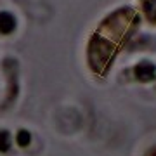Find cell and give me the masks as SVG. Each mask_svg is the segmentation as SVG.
I'll use <instances>...</instances> for the list:
<instances>
[{
	"instance_id": "obj_3",
	"label": "cell",
	"mask_w": 156,
	"mask_h": 156,
	"mask_svg": "<svg viewBox=\"0 0 156 156\" xmlns=\"http://www.w3.org/2000/svg\"><path fill=\"white\" fill-rule=\"evenodd\" d=\"M16 31V17L7 11H0V35H11Z\"/></svg>"
},
{
	"instance_id": "obj_6",
	"label": "cell",
	"mask_w": 156,
	"mask_h": 156,
	"mask_svg": "<svg viewBox=\"0 0 156 156\" xmlns=\"http://www.w3.org/2000/svg\"><path fill=\"white\" fill-rule=\"evenodd\" d=\"M30 140H31V137H30V132L28 130H19L16 135V142L19 147H26V146L30 144Z\"/></svg>"
},
{
	"instance_id": "obj_5",
	"label": "cell",
	"mask_w": 156,
	"mask_h": 156,
	"mask_svg": "<svg viewBox=\"0 0 156 156\" xmlns=\"http://www.w3.org/2000/svg\"><path fill=\"white\" fill-rule=\"evenodd\" d=\"M11 147V134L7 130H0V151L5 153Z\"/></svg>"
},
{
	"instance_id": "obj_4",
	"label": "cell",
	"mask_w": 156,
	"mask_h": 156,
	"mask_svg": "<svg viewBox=\"0 0 156 156\" xmlns=\"http://www.w3.org/2000/svg\"><path fill=\"white\" fill-rule=\"evenodd\" d=\"M140 11L151 24H156V0H140Z\"/></svg>"
},
{
	"instance_id": "obj_2",
	"label": "cell",
	"mask_w": 156,
	"mask_h": 156,
	"mask_svg": "<svg viewBox=\"0 0 156 156\" xmlns=\"http://www.w3.org/2000/svg\"><path fill=\"white\" fill-rule=\"evenodd\" d=\"M134 75H135V78H137L139 82L147 83V82H151V80H154V76H156V66L153 64V62H149V61H140V62L135 64Z\"/></svg>"
},
{
	"instance_id": "obj_1",
	"label": "cell",
	"mask_w": 156,
	"mask_h": 156,
	"mask_svg": "<svg viewBox=\"0 0 156 156\" xmlns=\"http://www.w3.org/2000/svg\"><path fill=\"white\" fill-rule=\"evenodd\" d=\"M139 24V12L130 5L118 7L116 11L104 17L89 44V61L92 69L101 71V68H106L118 54L123 42H127Z\"/></svg>"
}]
</instances>
